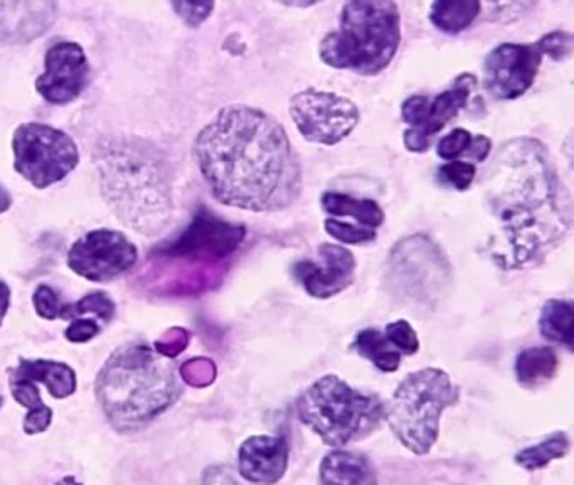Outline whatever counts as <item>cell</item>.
I'll return each instance as SVG.
<instances>
[{"label": "cell", "instance_id": "cell-18", "mask_svg": "<svg viewBox=\"0 0 574 485\" xmlns=\"http://www.w3.org/2000/svg\"><path fill=\"white\" fill-rule=\"evenodd\" d=\"M12 12H0V42H28L53 24L57 6L51 2H18Z\"/></svg>", "mask_w": 574, "mask_h": 485}, {"label": "cell", "instance_id": "cell-39", "mask_svg": "<svg viewBox=\"0 0 574 485\" xmlns=\"http://www.w3.org/2000/svg\"><path fill=\"white\" fill-rule=\"evenodd\" d=\"M203 485H242L229 467H213L204 475Z\"/></svg>", "mask_w": 574, "mask_h": 485}, {"label": "cell", "instance_id": "cell-14", "mask_svg": "<svg viewBox=\"0 0 574 485\" xmlns=\"http://www.w3.org/2000/svg\"><path fill=\"white\" fill-rule=\"evenodd\" d=\"M543 58L536 42L498 46L483 61V90L501 102L519 99L536 81Z\"/></svg>", "mask_w": 574, "mask_h": 485}, {"label": "cell", "instance_id": "cell-41", "mask_svg": "<svg viewBox=\"0 0 574 485\" xmlns=\"http://www.w3.org/2000/svg\"><path fill=\"white\" fill-rule=\"evenodd\" d=\"M9 304H11V289H9L8 283L0 282V325L8 314Z\"/></svg>", "mask_w": 574, "mask_h": 485}, {"label": "cell", "instance_id": "cell-17", "mask_svg": "<svg viewBox=\"0 0 574 485\" xmlns=\"http://www.w3.org/2000/svg\"><path fill=\"white\" fill-rule=\"evenodd\" d=\"M288 455L285 436H252L239 448V475L252 484H277L287 472Z\"/></svg>", "mask_w": 574, "mask_h": 485}, {"label": "cell", "instance_id": "cell-25", "mask_svg": "<svg viewBox=\"0 0 574 485\" xmlns=\"http://www.w3.org/2000/svg\"><path fill=\"white\" fill-rule=\"evenodd\" d=\"M540 332L547 341L563 344L573 350L574 309L573 304L560 299H551L543 305L540 317Z\"/></svg>", "mask_w": 574, "mask_h": 485}, {"label": "cell", "instance_id": "cell-10", "mask_svg": "<svg viewBox=\"0 0 574 485\" xmlns=\"http://www.w3.org/2000/svg\"><path fill=\"white\" fill-rule=\"evenodd\" d=\"M288 110L300 135L326 148L347 139L361 120V112L352 100L317 88L295 93Z\"/></svg>", "mask_w": 574, "mask_h": 485}, {"label": "cell", "instance_id": "cell-21", "mask_svg": "<svg viewBox=\"0 0 574 485\" xmlns=\"http://www.w3.org/2000/svg\"><path fill=\"white\" fill-rule=\"evenodd\" d=\"M560 360L551 347H529L515 357V380L525 390H536L556 374Z\"/></svg>", "mask_w": 574, "mask_h": 485}, {"label": "cell", "instance_id": "cell-2", "mask_svg": "<svg viewBox=\"0 0 574 485\" xmlns=\"http://www.w3.org/2000/svg\"><path fill=\"white\" fill-rule=\"evenodd\" d=\"M483 189L495 223L489 255L502 270L537 265L570 233V192L540 140L504 143L485 172Z\"/></svg>", "mask_w": 574, "mask_h": 485}, {"label": "cell", "instance_id": "cell-33", "mask_svg": "<svg viewBox=\"0 0 574 485\" xmlns=\"http://www.w3.org/2000/svg\"><path fill=\"white\" fill-rule=\"evenodd\" d=\"M32 302H34V309L39 317L47 319V321L61 317L64 302L61 301L53 286L47 285V283L39 285L34 295H32Z\"/></svg>", "mask_w": 574, "mask_h": 485}, {"label": "cell", "instance_id": "cell-3", "mask_svg": "<svg viewBox=\"0 0 574 485\" xmlns=\"http://www.w3.org/2000/svg\"><path fill=\"white\" fill-rule=\"evenodd\" d=\"M181 392L175 367L141 343L119 347L96 380L100 405L120 432L147 425L180 398Z\"/></svg>", "mask_w": 574, "mask_h": 485}, {"label": "cell", "instance_id": "cell-4", "mask_svg": "<svg viewBox=\"0 0 574 485\" xmlns=\"http://www.w3.org/2000/svg\"><path fill=\"white\" fill-rule=\"evenodd\" d=\"M103 194L120 220L142 233H157L171 214V185L148 143L115 140L100 158Z\"/></svg>", "mask_w": 574, "mask_h": 485}, {"label": "cell", "instance_id": "cell-24", "mask_svg": "<svg viewBox=\"0 0 574 485\" xmlns=\"http://www.w3.org/2000/svg\"><path fill=\"white\" fill-rule=\"evenodd\" d=\"M482 4L475 0H440L430 8V21L447 34H459L475 21Z\"/></svg>", "mask_w": 574, "mask_h": 485}, {"label": "cell", "instance_id": "cell-27", "mask_svg": "<svg viewBox=\"0 0 574 485\" xmlns=\"http://www.w3.org/2000/svg\"><path fill=\"white\" fill-rule=\"evenodd\" d=\"M570 448V436L564 432H556L537 445L522 448L519 454H515L514 462L525 471L536 472L547 467L551 462L557 461V458L566 457Z\"/></svg>", "mask_w": 574, "mask_h": 485}, {"label": "cell", "instance_id": "cell-30", "mask_svg": "<svg viewBox=\"0 0 574 485\" xmlns=\"http://www.w3.org/2000/svg\"><path fill=\"white\" fill-rule=\"evenodd\" d=\"M476 165L472 162L452 161L438 169V181L457 191H467L475 181Z\"/></svg>", "mask_w": 574, "mask_h": 485}, {"label": "cell", "instance_id": "cell-26", "mask_svg": "<svg viewBox=\"0 0 574 485\" xmlns=\"http://www.w3.org/2000/svg\"><path fill=\"white\" fill-rule=\"evenodd\" d=\"M11 390L16 402L28 408L24 422L25 433L34 435V433L47 432L53 418V412L42 403L41 393L35 384L24 377L11 376Z\"/></svg>", "mask_w": 574, "mask_h": 485}, {"label": "cell", "instance_id": "cell-37", "mask_svg": "<svg viewBox=\"0 0 574 485\" xmlns=\"http://www.w3.org/2000/svg\"><path fill=\"white\" fill-rule=\"evenodd\" d=\"M100 332V325L96 324L93 319H76V321H71L70 327L66 329V339L71 341V343H88V341H92L93 337H96Z\"/></svg>", "mask_w": 574, "mask_h": 485}, {"label": "cell", "instance_id": "cell-23", "mask_svg": "<svg viewBox=\"0 0 574 485\" xmlns=\"http://www.w3.org/2000/svg\"><path fill=\"white\" fill-rule=\"evenodd\" d=\"M350 350L371 361L382 373H394L400 370L401 357H403L379 329L369 327L358 332L350 344Z\"/></svg>", "mask_w": 574, "mask_h": 485}, {"label": "cell", "instance_id": "cell-19", "mask_svg": "<svg viewBox=\"0 0 574 485\" xmlns=\"http://www.w3.org/2000/svg\"><path fill=\"white\" fill-rule=\"evenodd\" d=\"M320 485H378L371 461L356 452L334 451L320 464Z\"/></svg>", "mask_w": 574, "mask_h": 485}, {"label": "cell", "instance_id": "cell-31", "mask_svg": "<svg viewBox=\"0 0 574 485\" xmlns=\"http://www.w3.org/2000/svg\"><path fill=\"white\" fill-rule=\"evenodd\" d=\"M385 335L389 339V343L400 351L401 356H413L420 351L417 331L403 319L386 325Z\"/></svg>", "mask_w": 574, "mask_h": 485}, {"label": "cell", "instance_id": "cell-29", "mask_svg": "<svg viewBox=\"0 0 574 485\" xmlns=\"http://www.w3.org/2000/svg\"><path fill=\"white\" fill-rule=\"evenodd\" d=\"M324 228H326V233L329 234V236L340 241L344 245H366V243H371V241H375L376 236H378L376 230L344 223V221L336 220V218L326 220Z\"/></svg>", "mask_w": 574, "mask_h": 485}, {"label": "cell", "instance_id": "cell-13", "mask_svg": "<svg viewBox=\"0 0 574 485\" xmlns=\"http://www.w3.org/2000/svg\"><path fill=\"white\" fill-rule=\"evenodd\" d=\"M137 246L115 230H93L71 246L68 266L90 282L105 283L137 263Z\"/></svg>", "mask_w": 574, "mask_h": 485}, {"label": "cell", "instance_id": "cell-38", "mask_svg": "<svg viewBox=\"0 0 574 485\" xmlns=\"http://www.w3.org/2000/svg\"><path fill=\"white\" fill-rule=\"evenodd\" d=\"M187 341H189L187 332L183 331V329H177V337L168 339V341L165 339L164 343L155 344V350L162 356L174 357L187 346Z\"/></svg>", "mask_w": 574, "mask_h": 485}, {"label": "cell", "instance_id": "cell-6", "mask_svg": "<svg viewBox=\"0 0 574 485\" xmlns=\"http://www.w3.org/2000/svg\"><path fill=\"white\" fill-rule=\"evenodd\" d=\"M388 405L376 393L349 386L336 374L317 380L297 400V415L329 447L362 441L386 420Z\"/></svg>", "mask_w": 574, "mask_h": 485}, {"label": "cell", "instance_id": "cell-40", "mask_svg": "<svg viewBox=\"0 0 574 485\" xmlns=\"http://www.w3.org/2000/svg\"><path fill=\"white\" fill-rule=\"evenodd\" d=\"M492 151V142L489 137L485 135H476L473 137L472 143H470V149L467 151L469 158L475 162H485L488 161L489 155H491Z\"/></svg>", "mask_w": 574, "mask_h": 485}, {"label": "cell", "instance_id": "cell-12", "mask_svg": "<svg viewBox=\"0 0 574 485\" xmlns=\"http://www.w3.org/2000/svg\"><path fill=\"white\" fill-rule=\"evenodd\" d=\"M245 236V226L228 223L211 213L207 208H199L189 226L174 240L155 246L152 255L158 259H226L239 249Z\"/></svg>", "mask_w": 574, "mask_h": 485}, {"label": "cell", "instance_id": "cell-15", "mask_svg": "<svg viewBox=\"0 0 574 485\" xmlns=\"http://www.w3.org/2000/svg\"><path fill=\"white\" fill-rule=\"evenodd\" d=\"M90 64L78 42L61 41L51 46L44 61V73L35 80V90L53 105H66L86 90Z\"/></svg>", "mask_w": 574, "mask_h": 485}, {"label": "cell", "instance_id": "cell-9", "mask_svg": "<svg viewBox=\"0 0 574 485\" xmlns=\"http://www.w3.org/2000/svg\"><path fill=\"white\" fill-rule=\"evenodd\" d=\"M452 279L445 253L430 238H404L389 255V283L401 294L417 301L438 297Z\"/></svg>", "mask_w": 574, "mask_h": 485}, {"label": "cell", "instance_id": "cell-44", "mask_svg": "<svg viewBox=\"0 0 574 485\" xmlns=\"http://www.w3.org/2000/svg\"><path fill=\"white\" fill-rule=\"evenodd\" d=\"M0 406H2V398H0Z\"/></svg>", "mask_w": 574, "mask_h": 485}, {"label": "cell", "instance_id": "cell-43", "mask_svg": "<svg viewBox=\"0 0 574 485\" xmlns=\"http://www.w3.org/2000/svg\"><path fill=\"white\" fill-rule=\"evenodd\" d=\"M58 485H81L78 484L76 481H74V477H64L63 481L60 482Z\"/></svg>", "mask_w": 574, "mask_h": 485}, {"label": "cell", "instance_id": "cell-34", "mask_svg": "<svg viewBox=\"0 0 574 485\" xmlns=\"http://www.w3.org/2000/svg\"><path fill=\"white\" fill-rule=\"evenodd\" d=\"M544 57L553 58L554 61H563L573 51V36L570 32L554 31L543 36L536 42Z\"/></svg>", "mask_w": 574, "mask_h": 485}, {"label": "cell", "instance_id": "cell-28", "mask_svg": "<svg viewBox=\"0 0 574 485\" xmlns=\"http://www.w3.org/2000/svg\"><path fill=\"white\" fill-rule=\"evenodd\" d=\"M88 314L95 315L100 321L110 322L115 315V304L105 292H92L74 304H64L60 319L76 321Z\"/></svg>", "mask_w": 574, "mask_h": 485}, {"label": "cell", "instance_id": "cell-35", "mask_svg": "<svg viewBox=\"0 0 574 485\" xmlns=\"http://www.w3.org/2000/svg\"><path fill=\"white\" fill-rule=\"evenodd\" d=\"M181 374L193 386H207L216 377V367L209 360H193L181 367Z\"/></svg>", "mask_w": 574, "mask_h": 485}, {"label": "cell", "instance_id": "cell-11", "mask_svg": "<svg viewBox=\"0 0 574 485\" xmlns=\"http://www.w3.org/2000/svg\"><path fill=\"white\" fill-rule=\"evenodd\" d=\"M475 74L463 73L455 78L452 87L434 99L424 94H414L401 105V117L408 129L404 130V148L414 154H424L430 149L434 135L445 129L469 103L470 94L475 90Z\"/></svg>", "mask_w": 574, "mask_h": 485}, {"label": "cell", "instance_id": "cell-42", "mask_svg": "<svg viewBox=\"0 0 574 485\" xmlns=\"http://www.w3.org/2000/svg\"><path fill=\"white\" fill-rule=\"evenodd\" d=\"M12 206L11 192L0 184V214L6 213Z\"/></svg>", "mask_w": 574, "mask_h": 485}, {"label": "cell", "instance_id": "cell-8", "mask_svg": "<svg viewBox=\"0 0 574 485\" xmlns=\"http://www.w3.org/2000/svg\"><path fill=\"white\" fill-rule=\"evenodd\" d=\"M14 169L35 189L63 181L80 162L76 143L63 130L47 123H22L12 139Z\"/></svg>", "mask_w": 574, "mask_h": 485}, {"label": "cell", "instance_id": "cell-1", "mask_svg": "<svg viewBox=\"0 0 574 485\" xmlns=\"http://www.w3.org/2000/svg\"><path fill=\"white\" fill-rule=\"evenodd\" d=\"M194 158L226 206L278 213L300 198L304 175L287 130L256 107L221 110L197 135Z\"/></svg>", "mask_w": 574, "mask_h": 485}, {"label": "cell", "instance_id": "cell-20", "mask_svg": "<svg viewBox=\"0 0 574 485\" xmlns=\"http://www.w3.org/2000/svg\"><path fill=\"white\" fill-rule=\"evenodd\" d=\"M11 376L24 377V380L44 383L51 396L66 398L76 390V374L64 363L44 360H21L18 367H12Z\"/></svg>", "mask_w": 574, "mask_h": 485}, {"label": "cell", "instance_id": "cell-32", "mask_svg": "<svg viewBox=\"0 0 574 485\" xmlns=\"http://www.w3.org/2000/svg\"><path fill=\"white\" fill-rule=\"evenodd\" d=\"M473 135L465 129H455L449 135L441 137L437 145L438 158L443 161H457L462 154H467L472 143Z\"/></svg>", "mask_w": 574, "mask_h": 485}, {"label": "cell", "instance_id": "cell-5", "mask_svg": "<svg viewBox=\"0 0 574 485\" xmlns=\"http://www.w3.org/2000/svg\"><path fill=\"white\" fill-rule=\"evenodd\" d=\"M401 42L400 8L391 0H352L342 6L339 28L320 42V60L336 70L378 77Z\"/></svg>", "mask_w": 574, "mask_h": 485}, {"label": "cell", "instance_id": "cell-16", "mask_svg": "<svg viewBox=\"0 0 574 485\" xmlns=\"http://www.w3.org/2000/svg\"><path fill=\"white\" fill-rule=\"evenodd\" d=\"M317 256L319 262L305 259L291 265V275L310 297L326 301L352 285L358 263L346 246L322 243Z\"/></svg>", "mask_w": 574, "mask_h": 485}, {"label": "cell", "instance_id": "cell-36", "mask_svg": "<svg viewBox=\"0 0 574 485\" xmlns=\"http://www.w3.org/2000/svg\"><path fill=\"white\" fill-rule=\"evenodd\" d=\"M172 8L175 9V12L183 18V21L186 22L191 28H199L207 18H209L211 12H213L214 4L213 2H206V4H194V2H174Z\"/></svg>", "mask_w": 574, "mask_h": 485}, {"label": "cell", "instance_id": "cell-22", "mask_svg": "<svg viewBox=\"0 0 574 485\" xmlns=\"http://www.w3.org/2000/svg\"><path fill=\"white\" fill-rule=\"evenodd\" d=\"M322 208L330 216L352 218L369 230H376L385 223V211L376 201L358 200L342 192H326Z\"/></svg>", "mask_w": 574, "mask_h": 485}, {"label": "cell", "instance_id": "cell-7", "mask_svg": "<svg viewBox=\"0 0 574 485\" xmlns=\"http://www.w3.org/2000/svg\"><path fill=\"white\" fill-rule=\"evenodd\" d=\"M459 398V386L445 371L424 367L398 384L386 420L404 448L414 455H427L437 444L441 415L455 406Z\"/></svg>", "mask_w": 574, "mask_h": 485}]
</instances>
